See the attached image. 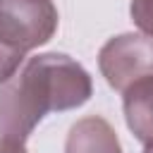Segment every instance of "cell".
<instances>
[{"instance_id":"3","label":"cell","mask_w":153,"mask_h":153,"mask_svg":"<svg viewBox=\"0 0 153 153\" xmlns=\"http://www.w3.org/2000/svg\"><path fill=\"white\" fill-rule=\"evenodd\" d=\"M98 67L115 91L153 74V38L143 33H120L98 53Z\"/></svg>"},{"instance_id":"6","label":"cell","mask_w":153,"mask_h":153,"mask_svg":"<svg viewBox=\"0 0 153 153\" xmlns=\"http://www.w3.org/2000/svg\"><path fill=\"white\" fill-rule=\"evenodd\" d=\"M24 57H26L24 50H19L17 45L7 43L0 36V84L7 81L10 76H14L19 72V65L24 62Z\"/></svg>"},{"instance_id":"1","label":"cell","mask_w":153,"mask_h":153,"mask_svg":"<svg viewBox=\"0 0 153 153\" xmlns=\"http://www.w3.org/2000/svg\"><path fill=\"white\" fill-rule=\"evenodd\" d=\"M93 93L88 72L62 53L29 57L22 72L0 84V134L26 141L48 112L81 108Z\"/></svg>"},{"instance_id":"4","label":"cell","mask_w":153,"mask_h":153,"mask_svg":"<svg viewBox=\"0 0 153 153\" xmlns=\"http://www.w3.org/2000/svg\"><path fill=\"white\" fill-rule=\"evenodd\" d=\"M65 153H122V146L110 122L91 115L72 124L65 141Z\"/></svg>"},{"instance_id":"9","label":"cell","mask_w":153,"mask_h":153,"mask_svg":"<svg viewBox=\"0 0 153 153\" xmlns=\"http://www.w3.org/2000/svg\"><path fill=\"white\" fill-rule=\"evenodd\" d=\"M143 153H153V143H148V146H146V151H143Z\"/></svg>"},{"instance_id":"2","label":"cell","mask_w":153,"mask_h":153,"mask_svg":"<svg viewBox=\"0 0 153 153\" xmlns=\"http://www.w3.org/2000/svg\"><path fill=\"white\" fill-rule=\"evenodd\" d=\"M57 31L53 0H0V36L29 53L48 43Z\"/></svg>"},{"instance_id":"5","label":"cell","mask_w":153,"mask_h":153,"mask_svg":"<svg viewBox=\"0 0 153 153\" xmlns=\"http://www.w3.org/2000/svg\"><path fill=\"white\" fill-rule=\"evenodd\" d=\"M122 93L127 127L141 143H153V74L134 81Z\"/></svg>"},{"instance_id":"7","label":"cell","mask_w":153,"mask_h":153,"mask_svg":"<svg viewBox=\"0 0 153 153\" xmlns=\"http://www.w3.org/2000/svg\"><path fill=\"white\" fill-rule=\"evenodd\" d=\"M129 14H131V22L146 36L153 38V0H131Z\"/></svg>"},{"instance_id":"8","label":"cell","mask_w":153,"mask_h":153,"mask_svg":"<svg viewBox=\"0 0 153 153\" xmlns=\"http://www.w3.org/2000/svg\"><path fill=\"white\" fill-rule=\"evenodd\" d=\"M0 153H29L24 141H17V139H7L2 136L0 139Z\"/></svg>"}]
</instances>
